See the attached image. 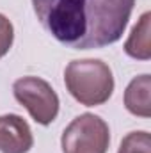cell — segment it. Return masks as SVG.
Here are the masks:
<instances>
[{"mask_svg": "<svg viewBox=\"0 0 151 153\" xmlns=\"http://www.w3.org/2000/svg\"><path fill=\"white\" fill-rule=\"evenodd\" d=\"M135 0H32L43 29L73 50L103 48L124 34Z\"/></svg>", "mask_w": 151, "mask_h": 153, "instance_id": "6da1fadb", "label": "cell"}, {"mask_svg": "<svg viewBox=\"0 0 151 153\" xmlns=\"http://www.w3.org/2000/svg\"><path fill=\"white\" fill-rule=\"evenodd\" d=\"M64 84L70 94L85 107L103 105L114 93L112 70L100 59L71 61L64 70Z\"/></svg>", "mask_w": 151, "mask_h": 153, "instance_id": "7a4b0ae2", "label": "cell"}, {"mask_svg": "<svg viewBox=\"0 0 151 153\" xmlns=\"http://www.w3.org/2000/svg\"><path fill=\"white\" fill-rule=\"evenodd\" d=\"M110 130L105 119L85 112L76 116L61 137L62 153H107Z\"/></svg>", "mask_w": 151, "mask_h": 153, "instance_id": "3957f363", "label": "cell"}, {"mask_svg": "<svg viewBox=\"0 0 151 153\" xmlns=\"http://www.w3.org/2000/svg\"><path fill=\"white\" fill-rule=\"evenodd\" d=\"M16 102L29 111L32 119L46 126L59 114V96L53 87L39 76H21L13 84Z\"/></svg>", "mask_w": 151, "mask_h": 153, "instance_id": "277c9868", "label": "cell"}, {"mask_svg": "<svg viewBox=\"0 0 151 153\" xmlns=\"http://www.w3.org/2000/svg\"><path fill=\"white\" fill-rule=\"evenodd\" d=\"M32 144V130L21 116H0V153H27Z\"/></svg>", "mask_w": 151, "mask_h": 153, "instance_id": "5b68a950", "label": "cell"}, {"mask_svg": "<svg viewBox=\"0 0 151 153\" xmlns=\"http://www.w3.org/2000/svg\"><path fill=\"white\" fill-rule=\"evenodd\" d=\"M124 107L139 117L151 116V76L148 73L135 76L124 91Z\"/></svg>", "mask_w": 151, "mask_h": 153, "instance_id": "8992f818", "label": "cell"}, {"mask_svg": "<svg viewBox=\"0 0 151 153\" xmlns=\"http://www.w3.org/2000/svg\"><path fill=\"white\" fill-rule=\"evenodd\" d=\"M124 52L128 57L137 61L151 59V13L146 11L139 22L133 25L130 36L124 43Z\"/></svg>", "mask_w": 151, "mask_h": 153, "instance_id": "52a82bcc", "label": "cell"}, {"mask_svg": "<svg viewBox=\"0 0 151 153\" xmlns=\"http://www.w3.org/2000/svg\"><path fill=\"white\" fill-rule=\"evenodd\" d=\"M117 153H151V135L146 130L130 132L121 141Z\"/></svg>", "mask_w": 151, "mask_h": 153, "instance_id": "ba28073f", "label": "cell"}, {"mask_svg": "<svg viewBox=\"0 0 151 153\" xmlns=\"http://www.w3.org/2000/svg\"><path fill=\"white\" fill-rule=\"evenodd\" d=\"M13 41H14V27L9 22V18L0 13V57H4L11 50Z\"/></svg>", "mask_w": 151, "mask_h": 153, "instance_id": "9c48e42d", "label": "cell"}]
</instances>
